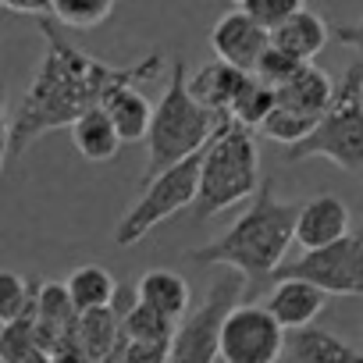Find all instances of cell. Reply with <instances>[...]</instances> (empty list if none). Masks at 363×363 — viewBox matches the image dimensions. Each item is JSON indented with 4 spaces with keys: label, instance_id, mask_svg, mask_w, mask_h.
<instances>
[{
    "label": "cell",
    "instance_id": "obj_14",
    "mask_svg": "<svg viewBox=\"0 0 363 363\" xmlns=\"http://www.w3.org/2000/svg\"><path fill=\"white\" fill-rule=\"evenodd\" d=\"M328 303V292H320L317 285L310 281H299V278H281L271 296H267V310L274 313V320L285 328V331H303L313 324V317L324 310Z\"/></svg>",
    "mask_w": 363,
    "mask_h": 363
},
{
    "label": "cell",
    "instance_id": "obj_29",
    "mask_svg": "<svg viewBox=\"0 0 363 363\" xmlns=\"http://www.w3.org/2000/svg\"><path fill=\"white\" fill-rule=\"evenodd\" d=\"M54 363H93V356L86 352V345H82L79 335H75V338H68V342H61V345L54 349Z\"/></svg>",
    "mask_w": 363,
    "mask_h": 363
},
{
    "label": "cell",
    "instance_id": "obj_16",
    "mask_svg": "<svg viewBox=\"0 0 363 363\" xmlns=\"http://www.w3.org/2000/svg\"><path fill=\"white\" fill-rule=\"evenodd\" d=\"M285 363H363V349H352L338 335L310 324V328L289 335Z\"/></svg>",
    "mask_w": 363,
    "mask_h": 363
},
{
    "label": "cell",
    "instance_id": "obj_13",
    "mask_svg": "<svg viewBox=\"0 0 363 363\" xmlns=\"http://www.w3.org/2000/svg\"><path fill=\"white\" fill-rule=\"evenodd\" d=\"M274 93H278V107H285V111H292V114L310 118V121L320 125V118H324V114L331 111V104H335L338 86L331 82V75H328L324 68L303 65V68H299L285 86H278Z\"/></svg>",
    "mask_w": 363,
    "mask_h": 363
},
{
    "label": "cell",
    "instance_id": "obj_24",
    "mask_svg": "<svg viewBox=\"0 0 363 363\" xmlns=\"http://www.w3.org/2000/svg\"><path fill=\"white\" fill-rule=\"evenodd\" d=\"M174 331H178V324L160 317L157 310H150L143 299L132 306V313L121 324V335L128 342H174Z\"/></svg>",
    "mask_w": 363,
    "mask_h": 363
},
{
    "label": "cell",
    "instance_id": "obj_28",
    "mask_svg": "<svg viewBox=\"0 0 363 363\" xmlns=\"http://www.w3.org/2000/svg\"><path fill=\"white\" fill-rule=\"evenodd\" d=\"M299 68H303V61H296V57H289L285 50L271 47V50L264 54L260 68H257V79H260V82H267L271 89H278V86H285V82H289Z\"/></svg>",
    "mask_w": 363,
    "mask_h": 363
},
{
    "label": "cell",
    "instance_id": "obj_22",
    "mask_svg": "<svg viewBox=\"0 0 363 363\" xmlns=\"http://www.w3.org/2000/svg\"><path fill=\"white\" fill-rule=\"evenodd\" d=\"M72 292V303L79 306V313H93V310H107L118 296V281L100 267V264H82L72 271V278L65 281Z\"/></svg>",
    "mask_w": 363,
    "mask_h": 363
},
{
    "label": "cell",
    "instance_id": "obj_30",
    "mask_svg": "<svg viewBox=\"0 0 363 363\" xmlns=\"http://www.w3.org/2000/svg\"><path fill=\"white\" fill-rule=\"evenodd\" d=\"M4 8L15 11V15L43 18V15H54V0H4Z\"/></svg>",
    "mask_w": 363,
    "mask_h": 363
},
{
    "label": "cell",
    "instance_id": "obj_20",
    "mask_svg": "<svg viewBox=\"0 0 363 363\" xmlns=\"http://www.w3.org/2000/svg\"><path fill=\"white\" fill-rule=\"evenodd\" d=\"M72 143H75V150L86 157V160H111V157H118V150H121V135H118V128H114V121H111V114L104 111V107H96V111H89V114H82L75 125H72Z\"/></svg>",
    "mask_w": 363,
    "mask_h": 363
},
{
    "label": "cell",
    "instance_id": "obj_15",
    "mask_svg": "<svg viewBox=\"0 0 363 363\" xmlns=\"http://www.w3.org/2000/svg\"><path fill=\"white\" fill-rule=\"evenodd\" d=\"M250 82H253L250 72L232 68V65H225V61H211V65H203L196 75H189L193 96H196L207 111H214V114H221V118L232 114L235 100L242 96V89H246Z\"/></svg>",
    "mask_w": 363,
    "mask_h": 363
},
{
    "label": "cell",
    "instance_id": "obj_21",
    "mask_svg": "<svg viewBox=\"0 0 363 363\" xmlns=\"http://www.w3.org/2000/svg\"><path fill=\"white\" fill-rule=\"evenodd\" d=\"M0 363H54L50 349L43 345V338L36 331L33 310L26 317H18L15 324L0 328Z\"/></svg>",
    "mask_w": 363,
    "mask_h": 363
},
{
    "label": "cell",
    "instance_id": "obj_6",
    "mask_svg": "<svg viewBox=\"0 0 363 363\" xmlns=\"http://www.w3.org/2000/svg\"><path fill=\"white\" fill-rule=\"evenodd\" d=\"M200 171H203V150L193 153L189 160H182L167 171H160L157 178L146 182L143 196L125 211V218L114 228V242L118 246H135L143 242L157 225H164L167 218H174L178 211L196 207L200 196Z\"/></svg>",
    "mask_w": 363,
    "mask_h": 363
},
{
    "label": "cell",
    "instance_id": "obj_4",
    "mask_svg": "<svg viewBox=\"0 0 363 363\" xmlns=\"http://www.w3.org/2000/svg\"><path fill=\"white\" fill-rule=\"evenodd\" d=\"M260 150L253 139V128L239 121H225L211 146L203 150V171H200V196L193 207V221L203 225L218 218L228 207H239L260 193Z\"/></svg>",
    "mask_w": 363,
    "mask_h": 363
},
{
    "label": "cell",
    "instance_id": "obj_31",
    "mask_svg": "<svg viewBox=\"0 0 363 363\" xmlns=\"http://www.w3.org/2000/svg\"><path fill=\"white\" fill-rule=\"evenodd\" d=\"M331 33H335V40H338V43H345V47L359 50V57H363V18H359L356 26H338V29H331Z\"/></svg>",
    "mask_w": 363,
    "mask_h": 363
},
{
    "label": "cell",
    "instance_id": "obj_2",
    "mask_svg": "<svg viewBox=\"0 0 363 363\" xmlns=\"http://www.w3.org/2000/svg\"><path fill=\"white\" fill-rule=\"evenodd\" d=\"M296 218H299V203L278 200L274 186L264 182L260 193L242 211V218L221 239L193 250L189 260L239 271L246 281H264L278 274V267L285 264V253L296 242Z\"/></svg>",
    "mask_w": 363,
    "mask_h": 363
},
{
    "label": "cell",
    "instance_id": "obj_3",
    "mask_svg": "<svg viewBox=\"0 0 363 363\" xmlns=\"http://www.w3.org/2000/svg\"><path fill=\"white\" fill-rule=\"evenodd\" d=\"M228 118L207 111L193 89H189V72H186V61L174 57L171 61V82L164 89V96L157 100V111H153V125H150V135H146V146H150V160H146V171H143V182L157 178L160 171L189 160L193 153L207 150L211 139L218 135V128L225 125Z\"/></svg>",
    "mask_w": 363,
    "mask_h": 363
},
{
    "label": "cell",
    "instance_id": "obj_12",
    "mask_svg": "<svg viewBox=\"0 0 363 363\" xmlns=\"http://www.w3.org/2000/svg\"><path fill=\"white\" fill-rule=\"evenodd\" d=\"M33 317H36V331H40L43 345L50 349V356H54V349H57L61 342H68V338L79 335V320H82L79 306L72 303L68 285H57V281L36 285Z\"/></svg>",
    "mask_w": 363,
    "mask_h": 363
},
{
    "label": "cell",
    "instance_id": "obj_7",
    "mask_svg": "<svg viewBox=\"0 0 363 363\" xmlns=\"http://www.w3.org/2000/svg\"><path fill=\"white\" fill-rule=\"evenodd\" d=\"M246 278L239 271H228L214 278L207 299L178 324L171 342V363H218L221 359V328L228 313L242 303Z\"/></svg>",
    "mask_w": 363,
    "mask_h": 363
},
{
    "label": "cell",
    "instance_id": "obj_10",
    "mask_svg": "<svg viewBox=\"0 0 363 363\" xmlns=\"http://www.w3.org/2000/svg\"><path fill=\"white\" fill-rule=\"evenodd\" d=\"M211 47H214L218 61L257 75L264 54L271 50V29H264L253 15H246L239 8V11H228L225 18H218V26L211 33Z\"/></svg>",
    "mask_w": 363,
    "mask_h": 363
},
{
    "label": "cell",
    "instance_id": "obj_19",
    "mask_svg": "<svg viewBox=\"0 0 363 363\" xmlns=\"http://www.w3.org/2000/svg\"><path fill=\"white\" fill-rule=\"evenodd\" d=\"M104 111L111 114V121H114V128H118V135H121L125 143H139V139L150 135L157 104H150L139 86H121V89L104 104Z\"/></svg>",
    "mask_w": 363,
    "mask_h": 363
},
{
    "label": "cell",
    "instance_id": "obj_26",
    "mask_svg": "<svg viewBox=\"0 0 363 363\" xmlns=\"http://www.w3.org/2000/svg\"><path fill=\"white\" fill-rule=\"evenodd\" d=\"M33 306H36V292H33V285H29L22 274H15V271L0 274V328L15 324V320L26 317Z\"/></svg>",
    "mask_w": 363,
    "mask_h": 363
},
{
    "label": "cell",
    "instance_id": "obj_5",
    "mask_svg": "<svg viewBox=\"0 0 363 363\" xmlns=\"http://www.w3.org/2000/svg\"><path fill=\"white\" fill-rule=\"evenodd\" d=\"M313 157H324V160L338 164L342 171H363V57H356V65H349V72L335 93V104L320 118L313 135L292 150H281L285 164H299V160H313Z\"/></svg>",
    "mask_w": 363,
    "mask_h": 363
},
{
    "label": "cell",
    "instance_id": "obj_25",
    "mask_svg": "<svg viewBox=\"0 0 363 363\" xmlns=\"http://www.w3.org/2000/svg\"><path fill=\"white\" fill-rule=\"evenodd\" d=\"M114 11V0H54V22L68 29H96Z\"/></svg>",
    "mask_w": 363,
    "mask_h": 363
},
{
    "label": "cell",
    "instance_id": "obj_17",
    "mask_svg": "<svg viewBox=\"0 0 363 363\" xmlns=\"http://www.w3.org/2000/svg\"><path fill=\"white\" fill-rule=\"evenodd\" d=\"M135 285H139V299H143L150 310H157L160 317L174 320V324H182V320L193 313V310H189V303H193L189 281L182 278V274H174V271H164V267L146 271Z\"/></svg>",
    "mask_w": 363,
    "mask_h": 363
},
{
    "label": "cell",
    "instance_id": "obj_9",
    "mask_svg": "<svg viewBox=\"0 0 363 363\" xmlns=\"http://www.w3.org/2000/svg\"><path fill=\"white\" fill-rule=\"evenodd\" d=\"M285 345V328L257 303H239L221 328V363H278Z\"/></svg>",
    "mask_w": 363,
    "mask_h": 363
},
{
    "label": "cell",
    "instance_id": "obj_32",
    "mask_svg": "<svg viewBox=\"0 0 363 363\" xmlns=\"http://www.w3.org/2000/svg\"><path fill=\"white\" fill-rule=\"evenodd\" d=\"M239 4H242V0H239Z\"/></svg>",
    "mask_w": 363,
    "mask_h": 363
},
{
    "label": "cell",
    "instance_id": "obj_23",
    "mask_svg": "<svg viewBox=\"0 0 363 363\" xmlns=\"http://www.w3.org/2000/svg\"><path fill=\"white\" fill-rule=\"evenodd\" d=\"M274 107H278V93L253 75V82L242 89V96L235 100V107H232L228 118L239 121V125H246V128H253V132H260L264 121L274 114Z\"/></svg>",
    "mask_w": 363,
    "mask_h": 363
},
{
    "label": "cell",
    "instance_id": "obj_8",
    "mask_svg": "<svg viewBox=\"0 0 363 363\" xmlns=\"http://www.w3.org/2000/svg\"><path fill=\"white\" fill-rule=\"evenodd\" d=\"M274 278H299L328 296H363V235H345L335 246L310 250L299 260L281 264Z\"/></svg>",
    "mask_w": 363,
    "mask_h": 363
},
{
    "label": "cell",
    "instance_id": "obj_11",
    "mask_svg": "<svg viewBox=\"0 0 363 363\" xmlns=\"http://www.w3.org/2000/svg\"><path fill=\"white\" fill-rule=\"evenodd\" d=\"M349 207L324 193V196H313L306 203H299V218H296V242L303 246V253L310 250H324V246H335L342 242L349 232Z\"/></svg>",
    "mask_w": 363,
    "mask_h": 363
},
{
    "label": "cell",
    "instance_id": "obj_1",
    "mask_svg": "<svg viewBox=\"0 0 363 363\" xmlns=\"http://www.w3.org/2000/svg\"><path fill=\"white\" fill-rule=\"evenodd\" d=\"M40 33L47 40V54L8 121V160H18L40 135L72 128L82 114L104 107L121 86H143L164 68V57L157 50L135 65H107L100 57H89L72 40H65L50 18L40 22Z\"/></svg>",
    "mask_w": 363,
    "mask_h": 363
},
{
    "label": "cell",
    "instance_id": "obj_18",
    "mask_svg": "<svg viewBox=\"0 0 363 363\" xmlns=\"http://www.w3.org/2000/svg\"><path fill=\"white\" fill-rule=\"evenodd\" d=\"M331 36H335V33L328 29V22H324L317 11L306 8V11H299L296 18H289L285 26H278V29L271 33V47H278V50H285L289 57L310 65V61L328 47Z\"/></svg>",
    "mask_w": 363,
    "mask_h": 363
},
{
    "label": "cell",
    "instance_id": "obj_27",
    "mask_svg": "<svg viewBox=\"0 0 363 363\" xmlns=\"http://www.w3.org/2000/svg\"><path fill=\"white\" fill-rule=\"evenodd\" d=\"M242 11L253 15L264 29H278L289 18H296L299 11H306V0H242Z\"/></svg>",
    "mask_w": 363,
    "mask_h": 363
}]
</instances>
